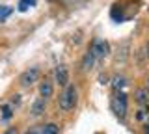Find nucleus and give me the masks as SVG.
<instances>
[{
  "mask_svg": "<svg viewBox=\"0 0 149 134\" xmlns=\"http://www.w3.org/2000/svg\"><path fill=\"white\" fill-rule=\"evenodd\" d=\"M37 78H39V69L32 67V69H28V71H24L21 75V86L22 87H30L34 82H37Z\"/></svg>",
  "mask_w": 149,
  "mask_h": 134,
  "instance_id": "7ed1b4c3",
  "label": "nucleus"
},
{
  "mask_svg": "<svg viewBox=\"0 0 149 134\" xmlns=\"http://www.w3.org/2000/svg\"><path fill=\"white\" fill-rule=\"evenodd\" d=\"M9 13H11V8H8V6H0V19H6Z\"/></svg>",
  "mask_w": 149,
  "mask_h": 134,
  "instance_id": "ddd939ff",
  "label": "nucleus"
},
{
  "mask_svg": "<svg viewBox=\"0 0 149 134\" xmlns=\"http://www.w3.org/2000/svg\"><path fill=\"white\" fill-rule=\"evenodd\" d=\"M147 56H149V43H147Z\"/></svg>",
  "mask_w": 149,
  "mask_h": 134,
  "instance_id": "a211bd4d",
  "label": "nucleus"
},
{
  "mask_svg": "<svg viewBox=\"0 0 149 134\" xmlns=\"http://www.w3.org/2000/svg\"><path fill=\"white\" fill-rule=\"evenodd\" d=\"M121 86H125V78H119V76H116V78H114V87H116V90H119Z\"/></svg>",
  "mask_w": 149,
  "mask_h": 134,
  "instance_id": "2eb2a0df",
  "label": "nucleus"
},
{
  "mask_svg": "<svg viewBox=\"0 0 149 134\" xmlns=\"http://www.w3.org/2000/svg\"><path fill=\"white\" fill-rule=\"evenodd\" d=\"M95 60L97 58L91 54V50H88L86 56H84V60H82V69H84V71H90V69L93 67V62H95Z\"/></svg>",
  "mask_w": 149,
  "mask_h": 134,
  "instance_id": "6e6552de",
  "label": "nucleus"
},
{
  "mask_svg": "<svg viewBox=\"0 0 149 134\" xmlns=\"http://www.w3.org/2000/svg\"><path fill=\"white\" fill-rule=\"evenodd\" d=\"M11 117V106H2V121H8Z\"/></svg>",
  "mask_w": 149,
  "mask_h": 134,
  "instance_id": "f8f14e48",
  "label": "nucleus"
},
{
  "mask_svg": "<svg viewBox=\"0 0 149 134\" xmlns=\"http://www.w3.org/2000/svg\"><path fill=\"white\" fill-rule=\"evenodd\" d=\"M91 54L95 56L97 60H101V58H104L106 54H108V43L106 41H102V39H95L91 43Z\"/></svg>",
  "mask_w": 149,
  "mask_h": 134,
  "instance_id": "20e7f679",
  "label": "nucleus"
},
{
  "mask_svg": "<svg viewBox=\"0 0 149 134\" xmlns=\"http://www.w3.org/2000/svg\"><path fill=\"white\" fill-rule=\"evenodd\" d=\"M136 101H138L140 104H149L147 91H146V90H138V91H136Z\"/></svg>",
  "mask_w": 149,
  "mask_h": 134,
  "instance_id": "1a4fd4ad",
  "label": "nucleus"
},
{
  "mask_svg": "<svg viewBox=\"0 0 149 134\" xmlns=\"http://www.w3.org/2000/svg\"><path fill=\"white\" fill-rule=\"evenodd\" d=\"M45 112V99L41 97V99H37L34 104H32V114L36 115V117H39L41 114Z\"/></svg>",
  "mask_w": 149,
  "mask_h": 134,
  "instance_id": "423d86ee",
  "label": "nucleus"
},
{
  "mask_svg": "<svg viewBox=\"0 0 149 134\" xmlns=\"http://www.w3.org/2000/svg\"><path fill=\"white\" fill-rule=\"evenodd\" d=\"M24 134H43V127H41V125H37V127L30 128V131H26Z\"/></svg>",
  "mask_w": 149,
  "mask_h": 134,
  "instance_id": "4468645a",
  "label": "nucleus"
},
{
  "mask_svg": "<svg viewBox=\"0 0 149 134\" xmlns=\"http://www.w3.org/2000/svg\"><path fill=\"white\" fill-rule=\"evenodd\" d=\"M43 134H60V128L56 123H49L43 127Z\"/></svg>",
  "mask_w": 149,
  "mask_h": 134,
  "instance_id": "9d476101",
  "label": "nucleus"
},
{
  "mask_svg": "<svg viewBox=\"0 0 149 134\" xmlns=\"http://www.w3.org/2000/svg\"><path fill=\"white\" fill-rule=\"evenodd\" d=\"M112 108H114L116 115L121 117V119L127 115V95H125L123 91L116 90V95H114V99H112Z\"/></svg>",
  "mask_w": 149,
  "mask_h": 134,
  "instance_id": "f03ea898",
  "label": "nucleus"
},
{
  "mask_svg": "<svg viewBox=\"0 0 149 134\" xmlns=\"http://www.w3.org/2000/svg\"><path fill=\"white\" fill-rule=\"evenodd\" d=\"M4 134H17V128H13V127H11V128H8V131L4 132Z\"/></svg>",
  "mask_w": 149,
  "mask_h": 134,
  "instance_id": "dca6fc26",
  "label": "nucleus"
},
{
  "mask_svg": "<svg viewBox=\"0 0 149 134\" xmlns=\"http://www.w3.org/2000/svg\"><path fill=\"white\" fill-rule=\"evenodd\" d=\"M146 134H149V119H147V125H146Z\"/></svg>",
  "mask_w": 149,
  "mask_h": 134,
  "instance_id": "f3484780",
  "label": "nucleus"
},
{
  "mask_svg": "<svg viewBox=\"0 0 149 134\" xmlns=\"http://www.w3.org/2000/svg\"><path fill=\"white\" fill-rule=\"evenodd\" d=\"M36 4V0H21L19 2V11H26L30 6H34Z\"/></svg>",
  "mask_w": 149,
  "mask_h": 134,
  "instance_id": "9b49d317",
  "label": "nucleus"
},
{
  "mask_svg": "<svg viewBox=\"0 0 149 134\" xmlns=\"http://www.w3.org/2000/svg\"><path fill=\"white\" fill-rule=\"evenodd\" d=\"M77 104V87L74 86H65L63 93L60 95V108L62 110H71Z\"/></svg>",
  "mask_w": 149,
  "mask_h": 134,
  "instance_id": "f257e3e1",
  "label": "nucleus"
},
{
  "mask_svg": "<svg viewBox=\"0 0 149 134\" xmlns=\"http://www.w3.org/2000/svg\"><path fill=\"white\" fill-rule=\"evenodd\" d=\"M56 82L62 86H67V71H65V67L58 65L56 67Z\"/></svg>",
  "mask_w": 149,
  "mask_h": 134,
  "instance_id": "39448f33",
  "label": "nucleus"
},
{
  "mask_svg": "<svg viewBox=\"0 0 149 134\" xmlns=\"http://www.w3.org/2000/svg\"><path fill=\"white\" fill-rule=\"evenodd\" d=\"M39 95L43 97V99H47V97L52 95V82H49V80L41 82V86H39Z\"/></svg>",
  "mask_w": 149,
  "mask_h": 134,
  "instance_id": "0eeeda50",
  "label": "nucleus"
}]
</instances>
